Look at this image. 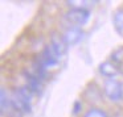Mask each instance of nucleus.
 Wrapping results in <instances>:
<instances>
[{"label":"nucleus","mask_w":123,"mask_h":117,"mask_svg":"<svg viewBox=\"0 0 123 117\" xmlns=\"http://www.w3.org/2000/svg\"><path fill=\"white\" fill-rule=\"evenodd\" d=\"M32 95L28 87L15 90L12 93V104L17 113H31L32 111Z\"/></svg>","instance_id":"nucleus-1"},{"label":"nucleus","mask_w":123,"mask_h":117,"mask_svg":"<svg viewBox=\"0 0 123 117\" xmlns=\"http://www.w3.org/2000/svg\"><path fill=\"white\" fill-rule=\"evenodd\" d=\"M105 95L111 101H119L123 97V85L117 79H106L103 85Z\"/></svg>","instance_id":"nucleus-2"},{"label":"nucleus","mask_w":123,"mask_h":117,"mask_svg":"<svg viewBox=\"0 0 123 117\" xmlns=\"http://www.w3.org/2000/svg\"><path fill=\"white\" fill-rule=\"evenodd\" d=\"M90 19V12L85 11V9H74L72 8L65 13V20L69 22L70 25L74 27H82Z\"/></svg>","instance_id":"nucleus-3"},{"label":"nucleus","mask_w":123,"mask_h":117,"mask_svg":"<svg viewBox=\"0 0 123 117\" xmlns=\"http://www.w3.org/2000/svg\"><path fill=\"white\" fill-rule=\"evenodd\" d=\"M58 58L60 57L56 54V51L53 50V48L49 45V46H46V48L44 49L43 54L38 55L36 59H37L44 67L50 69V67H56L57 64H58Z\"/></svg>","instance_id":"nucleus-4"},{"label":"nucleus","mask_w":123,"mask_h":117,"mask_svg":"<svg viewBox=\"0 0 123 117\" xmlns=\"http://www.w3.org/2000/svg\"><path fill=\"white\" fill-rule=\"evenodd\" d=\"M62 38L68 46L77 45L83 38V30L80 27H70L69 29L65 30V33L62 34Z\"/></svg>","instance_id":"nucleus-5"},{"label":"nucleus","mask_w":123,"mask_h":117,"mask_svg":"<svg viewBox=\"0 0 123 117\" xmlns=\"http://www.w3.org/2000/svg\"><path fill=\"white\" fill-rule=\"evenodd\" d=\"M24 78L27 80V87L29 88L31 92L40 95L43 91V80L36 75H33L31 71H24Z\"/></svg>","instance_id":"nucleus-6"},{"label":"nucleus","mask_w":123,"mask_h":117,"mask_svg":"<svg viewBox=\"0 0 123 117\" xmlns=\"http://www.w3.org/2000/svg\"><path fill=\"white\" fill-rule=\"evenodd\" d=\"M98 69H99V72H101L105 78H107V79H115V76H118L119 72H120L117 64H115L114 62H110V61L101 63Z\"/></svg>","instance_id":"nucleus-7"},{"label":"nucleus","mask_w":123,"mask_h":117,"mask_svg":"<svg viewBox=\"0 0 123 117\" xmlns=\"http://www.w3.org/2000/svg\"><path fill=\"white\" fill-rule=\"evenodd\" d=\"M50 46L53 48V50L56 51V54H57L58 57L64 55V54L66 53L68 45L65 43V41H64V38H62V36L57 34V33H53V34H52Z\"/></svg>","instance_id":"nucleus-8"},{"label":"nucleus","mask_w":123,"mask_h":117,"mask_svg":"<svg viewBox=\"0 0 123 117\" xmlns=\"http://www.w3.org/2000/svg\"><path fill=\"white\" fill-rule=\"evenodd\" d=\"M16 112L12 104V96H8L6 88H1V114L9 113V112Z\"/></svg>","instance_id":"nucleus-9"},{"label":"nucleus","mask_w":123,"mask_h":117,"mask_svg":"<svg viewBox=\"0 0 123 117\" xmlns=\"http://www.w3.org/2000/svg\"><path fill=\"white\" fill-rule=\"evenodd\" d=\"M66 4L70 7V8L85 9V11H87L89 8H91V7L95 5L97 1H93V0H69V1H66Z\"/></svg>","instance_id":"nucleus-10"},{"label":"nucleus","mask_w":123,"mask_h":117,"mask_svg":"<svg viewBox=\"0 0 123 117\" xmlns=\"http://www.w3.org/2000/svg\"><path fill=\"white\" fill-rule=\"evenodd\" d=\"M114 27L120 36H123V9H118L114 13Z\"/></svg>","instance_id":"nucleus-11"},{"label":"nucleus","mask_w":123,"mask_h":117,"mask_svg":"<svg viewBox=\"0 0 123 117\" xmlns=\"http://www.w3.org/2000/svg\"><path fill=\"white\" fill-rule=\"evenodd\" d=\"M111 61L114 62L117 66H123V48L122 49H118L117 51L112 53Z\"/></svg>","instance_id":"nucleus-12"},{"label":"nucleus","mask_w":123,"mask_h":117,"mask_svg":"<svg viewBox=\"0 0 123 117\" xmlns=\"http://www.w3.org/2000/svg\"><path fill=\"white\" fill-rule=\"evenodd\" d=\"M83 117H109L106 113H105L102 109H98V108H91L90 111L86 112V114Z\"/></svg>","instance_id":"nucleus-13"},{"label":"nucleus","mask_w":123,"mask_h":117,"mask_svg":"<svg viewBox=\"0 0 123 117\" xmlns=\"http://www.w3.org/2000/svg\"><path fill=\"white\" fill-rule=\"evenodd\" d=\"M81 109H82V104H81V101H75V103H74V108H73V113L78 114L81 112Z\"/></svg>","instance_id":"nucleus-14"}]
</instances>
